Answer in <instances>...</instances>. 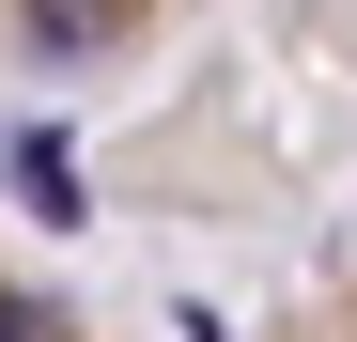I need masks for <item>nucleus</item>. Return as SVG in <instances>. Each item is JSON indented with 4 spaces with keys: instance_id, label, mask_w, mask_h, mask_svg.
<instances>
[{
    "instance_id": "f257e3e1",
    "label": "nucleus",
    "mask_w": 357,
    "mask_h": 342,
    "mask_svg": "<svg viewBox=\"0 0 357 342\" xmlns=\"http://www.w3.org/2000/svg\"><path fill=\"white\" fill-rule=\"evenodd\" d=\"M187 16H218V0H0V47L47 78H93V63H140V47H171Z\"/></svg>"
},
{
    "instance_id": "f03ea898",
    "label": "nucleus",
    "mask_w": 357,
    "mask_h": 342,
    "mask_svg": "<svg viewBox=\"0 0 357 342\" xmlns=\"http://www.w3.org/2000/svg\"><path fill=\"white\" fill-rule=\"evenodd\" d=\"M0 342H125V327H109L93 296H63L47 265H16V249H0Z\"/></svg>"
},
{
    "instance_id": "7ed1b4c3",
    "label": "nucleus",
    "mask_w": 357,
    "mask_h": 342,
    "mask_svg": "<svg viewBox=\"0 0 357 342\" xmlns=\"http://www.w3.org/2000/svg\"><path fill=\"white\" fill-rule=\"evenodd\" d=\"M280 342H357V280H326V296H311V311H295Z\"/></svg>"
}]
</instances>
